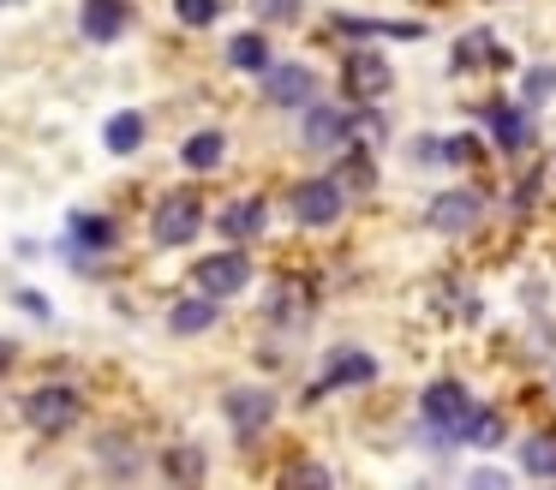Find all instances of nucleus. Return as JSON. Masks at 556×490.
Listing matches in <instances>:
<instances>
[{
  "mask_svg": "<svg viewBox=\"0 0 556 490\" xmlns=\"http://www.w3.org/2000/svg\"><path fill=\"white\" fill-rule=\"evenodd\" d=\"M78 413H85V401H78L73 382H42V389L25 394V425L42 430V437H61V430H73Z\"/></svg>",
  "mask_w": 556,
  "mask_h": 490,
  "instance_id": "f257e3e1",
  "label": "nucleus"
},
{
  "mask_svg": "<svg viewBox=\"0 0 556 490\" xmlns=\"http://www.w3.org/2000/svg\"><path fill=\"white\" fill-rule=\"evenodd\" d=\"M288 203H293V222L300 227H329V222H341V210H348V191H341V179L317 174V179H300Z\"/></svg>",
  "mask_w": 556,
  "mask_h": 490,
  "instance_id": "f03ea898",
  "label": "nucleus"
},
{
  "mask_svg": "<svg viewBox=\"0 0 556 490\" xmlns=\"http://www.w3.org/2000/svg\"><path fill=\"white\" fill-rule=\"evenodd\" d=\"M419 413H425V425H431V437H437V442H455L460 418L472 413V394L460 389L455 377H443V382H431V389H425Z\"/></svg>",
  "mask_w": 556,
  "mask_h": 490,
  "instance_id": "7ed1b4c3",
  "label": "nucleus"
},
{
  "mask_svg": "<svg viewBox=\"0 0 556 490\" xmlns=\"http://www.w3.org/2000/svg\"><path fill=\"white\" fill-rule=\"evenodd\" d=\"M198 227H204V203H198L192 191H174V198H162L156 215H150V234H156V246H192Z\"/></svg>",
  "mask_w": 556,
  "mask_h": 490,
  "instance_id": "20e7f679",
  "label": "nucleus"
},
{
  "mask_svg": "<svg viewBox=\"0 0 556 490\" xmlns=\"http://www.w3.org/2000/svg\"><path fill=\"white\" fill-rule=\"evenodd\" d=\"M192 281H198V293H210V299H233L252 281V257H245V251H210V257H198Z\"/></svg>",
  "mask_w": 556,
  "mask_h": 490,
  "instance_id": "39448f33",
  "label": "nucleus"
},
{
  "mask_svg": "<svg viewBox=\"0 0 556 490\" xmlns=\"http://www.w3.org/2000/svg\"><path fill=\"white\" fill-rule=\"evenodd\" d=\"M305 143L312 150H348L353 143V108H329V102H305Z\"/></svg>",
  "mask_w": 556,
  "mask_h": 490,
  "instance_id": "423d86ee",
  "label": "nucleus"
},
{
  "mask_svg": "<svg viewBox=\"0 0 556 490\" xmlns=\"http://www.w3.org/2000/svg\"><path fill=\"white\" fill-rule=\"evenodd\" d=\"M222 406H228V425L240 442H252L257 430H269V418H276V394L269 389H233Z\"/></svg>",
  "mask_w": 556,
  "mask_h": 490,
  "instance_id": "0eeeda50",
  "label": "nucleus"
},
{
  "mask_svg": "<svg viewBox=\"0 0 556 490\" xmlns=\"http://www.w3.org/2000/svg\"><path fill=\"white\" fill-rule=\"evenodd\" d=\"M479 215H484L479 191H443V198H431L425 222H431L437 234H467V227H479Z\"/></svg>",
  "mask_w": 556,
  "mask_h": 490,
  "instance_id": "6e6552de",
  "label": "nucleus"
},
{
  "mask_svg": "<svg viewBox=\"0 0 556 490\" xmlns=\"http://www.w3.org/2000/svg\"><path fill=\"white\" fill-rule=\"evenodd\" d=\"M371 377H377V359L371 353H359V347H336L329 365H324V377L312 382V401H317V394H329V389H348V382H371Z\"/></svg>",
  "mask_w": 556,
  "mask_h": 490,
  "instance_id": "1a4fd4ad",
  "label": "nucleus"
},
{
  "mask_svg": "<svg viewBox=\"0 0 556 490\" xmlns=\"http://www.w3.org/2000/svg\"><path fill=\"white\" fill-rule=\"evenodd\" d=\"M264 96L276 108H305L317 96V72L312 66H264Z\"/></svg>",
  "mask_w": 556,
  "mask_h": 490,
  "instance_id": "9d476101",
  "label": "nucleus"
},
{
  "mask_svg": "<svg viewBox=\"0 0 556 490\" xmlns=\"http://www.w3.org/2000/svg\"><path fill=\"white\" fill-rule=\"evenodd\" d=\"M479 114L496 126V143H503V155H520V150H527L532 126H527V108H520V102H484Z\"/></svg>",
  "mask_w": 556,
  "mask_h": 490,
  "instance_id": "9b49d317",
  "label": "nucleus"
},
{
  "mask_svg": "<svg viewBox=\"0 0 556 490\" xmlns=\"http://www.w3.org/2000/svg\"><path fill=\"white\" fill-rule=\"evenodd\" d=\"M341 78H348V96H353V102H371V96L389 90V66H383L377 54H348Z\"/></svg>",
  "mask_w": 556,
  "mask_h": 490,
  "instance_id": "f8f14e48",
  "label": "nucleus"
},
{
  "mask_svg": "<svg viewBox=\"0 0 556 490\" xmlns=\"http://www.w3.org/2000/svg\"><path fill=\"white\" fill-rule=\"evenodd\" d=\"M216 227H222L228 239H257V234L269 227V210H264V198H233L228 210L216 215Z\"/></svg>",
  "mask_w": 556,
  "mask_h": 490,
  "instance_id": "ddd939ff",
  "label": "nucleus"
},
{
  "mask_svg": "<svg viewBox=\"0 0 556 490\" xmlns=\"http://www.w3.org/2000/svg\"><path fill=\"white\" fill-rule=\"evenodd\" d=\"M78 30H85L90 42H114V36L126 30V0H85V18H78Z\"/></svg>",
  "mask_w": 556,
  "mask_h": 490,
  "instance_id": "4468645a",
  "label": "nucleus"
},
{
  "mask_svg": "<svg viewBox=\"0 0 556 490\" xmlns=\"http://www.w3.org/2000/svg\"><path fill=\"white\" fill-rule=\"evenodd\" d=\"M216 317H222V299L198 293V299H180V305L168 311V329H174V335H204Z\"/></svg>",
  "mask_w": 556,
  "mask_h": 490,
  "instance_id": "2eb2a0df",
  "label": "nucleus"
},
{
  "mask_svg": "<svg viewBox=\"0 0 556 490\" xmlns=\"http://www.w3.org/2000/svg\"><path fill=\"white\" fill-rule=\"evenodd\" d=\"M455 442H472V449H496V442H503V413H491V406H472V413L460 418Z\"/></svg>",
  "mask_w": 556,
  "mask_h": 490,
  "instance_id": "dca6fc26",
  "label": "nucleus"
},
{
  "mask_svg": "<svg viewBox=\"0 0 556 490\" xmlns=\"http://www.w3.org/2000/svg\"><path fill=\"white\" fill-rule=\"evenodd\" d=\"M222 155H228V138H222V131H192L180 162L192 167V174H210V167H222Z\"/></svg>",
  "mask_w": 556,
  "mask_h": 490,
  "instance_id": "f3484780",
  "label": "nucleus"
},
{
  "mask_svg": "<svg viewBox=\"0 0 556 490\" xmlns=\"http://www.w3.org/2000/svg\"><path fill=\"white\" fill-rule=\"evenodd\" d=\"M228 66L264 72V66H269V36H264V30H240V36L228 42Z\"/></svg>",
  "mask_w": 556,
  "mask_h": 490,
  "instance_id": "a211bd4d",
  "label": "nucleus"
},
{
  "mask_svg": "<svg viewBox=\"0 0 556 490\" xmlns=\"http://www.w3.org/2000/svg\"><path fill=\"white\" fill-rule=\"evenodd\" d=\"M520 473H532V478H556V437H551V430H539V437L520 442Z\"/></svg>",
  "mask_w": 556,
  "mask_h": 490,
  "instance_id": "6ab92c4d",
  "label": "nucleus"
},
{
  "mask_svg": "<svg viewBox=\"0 0 556 490\" xmlns=\"http://www.w3.org/2000/svg\"><path fill=\"white\" fill-rule=\"evenodd\" d=\"M73 246L78 251H109L114 246V222L109 215H73Z\"/></svg>",
  "mask_w": 556,
  "mask_h": 490,
  "instance_id": "aec40b11",
  "label": "nucleus"
},
{
  "mask_svg": "<svg viewBox=\"0 0 556 490\" xmlns=\"http://www.w3.org/2000/svg\"><path fill=\"white\" fill-rule=\"evenodd\" d=\"M102 138H109V150H114V155H132L138 143H144V114H114Z\"/></svg>",
  "mask_w": 556,
  "mask_h": 490,
  "instance_id": "412c9836",
  "label": "nucleus"
},
{
  "mask_svg": "<svg viewBox=\"0 0 556 490\" xmlns=\"http://www.w3.org/2000/svg\"><path fill=\"white\" fill-rule=\"evenodd\" d=\"M174 12H180V24L204 30V24H216V18H222V0H174Z\"/></svg>",
  "mask_w": 556,
  "mask_h": 490,
  "instance_id": "4be33fe9",
  "label": "nucleus"
},
{
  "mask_svg": "<svg viewBox=\"0 0 556 490\" xmlns=\"http://www.w3.org/2000/svg\"><path fill=\"white\" fill-rule=\"evenodd\" d=\"M551 90H556V72H551V66H532V72H527V96H520V108H539Z\"/></svg>",
  "mask_w": 556,
  "mask_h": 490,
  "instance_id": "5701e85b",
  "label": "nucleus"
},
{
  "mask_svg": "<svg viewBox=\"0 0 556 490\" xmlns=\"http://www.w3.org/2000/svg\"><path fill=\"white\" fill-rule=\"evenodd\" d=\"M252 12L264 24H293V18H300V0H252Z\"/></svg>",
  "mask_w": 556,
  "mask_h": 490,
  "instance_id": "b1692460",
  "label": "nucleus"
},
{
  "mask_svg": "<svg viewBox=\"0 0 556 490\" xmlns=\"http://www.w3.org/2000/svg\"><path fill=\"white\" fill-rule=\"evenodd\" d=\"M443 162H479V138H448L443 143Z\"/></svg>",
  "mask_w": 556,
  "mask_h": 490,
  "instance_id": "393cba45",
  "label": "nucleus"
},
{
  "mask_svg": "<svg viewBox=\"0 0 556 490\" xmlns=\"http://www.w3.org/2000/svg\"><path fill=\"white\" fill-rule=\"evenodd\" d=\"M281 485H329V473H324V466H288Z\"/></svg>",
  "mask_w": 556,
  "mask_h": 490,
  "instance_id": "a878e982",
  "label": "nucleus"
},
{
  "mask_svg": "<svg viewBox=\"0 0 556 490\" xmlns=\"http://www.w3.org/2000/svg\"><path fill=\"white\" fill-rule=\"evenodd\" d=\"M168 473H180V478H198V473H204V461H198V449H180V454L168 461Z\"/></svg>",
  "mask_w": 556,
  "mask_h": 490,
  "instance_id": "bb28decb",
  "label": "nucleus"
},
{
  "mask_svg": "<svg viewBox=\"0 0 556 490\" xmlns=\"http://www.w3.org/2000/svg\"><path fill=\"white\" fill-rule=\"evenodd\" d=\"M413 162H443V138H419L413 143Z\"/></svg>",
  "mask_w": 556,
  "mask_h": 490,
  "instance_id": "cd10ccee",
  "label": "nucleus"
},
{
  "mask_svg": "<svg viewBox=\"0 0 556 490\" xmlns=\"http://www.w3.org/2000/svg\"><path fill=\"white\" fill-rule=\"evenodd\" d=\"M13 365V341H0V370Z\"/></svg>",
  "mask_w": 556,
  "mask_h": 490,
  "instance_id": "c85d7f7f",
  "label": "nucleus"
},
{
  "mask_svg": "<svg viewBox=\"0 0 556 490\" xmlns=\"http://www.w3.org/2000/svg\"><path fill=\"white\" fill-rule=\"evenodd\" d=\"M0 7H25V0H0Z\"/></svg>",
  "mask_w": 556,
  "mask_h": 490,
  "instance_id": "c756f323",
  "label": "nucleus"
}]
</instances>
